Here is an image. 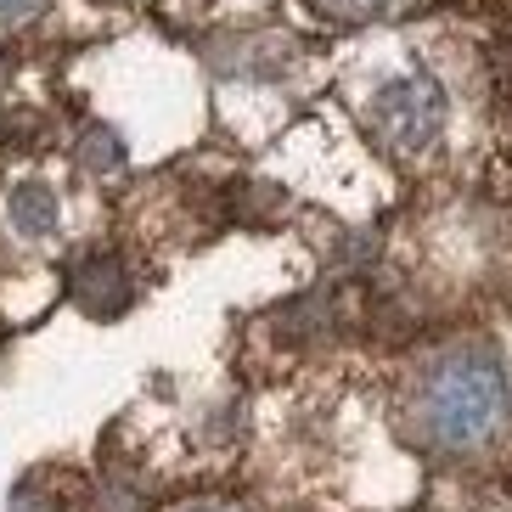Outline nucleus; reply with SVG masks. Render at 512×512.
<instances>
[{
    "instance_id": "nucleus-4",
    "label": "nucleus",
    "mask_w": 512,
    "mask_h": 512,
    "mask_svg": "<svg viewBox=\"0 0 512 512\" xmlns=\"http://www.w3.org/2000/svg\"><path fill=\"white\" fill-rule=\"evenodd\" d=\"M6 209H12V226L23 231V237H34V242L57 231V192H51L46 181H23Z\"/></svg>"
},
{
    "instance_id": "nucleus-1",
    "label": "nucleus",
    "mask_w": 512,
    "mask_h": 512,
    "mask_svg": "<svg viewBox=\"0 0 512 512\" xmlns=\"http://www.w3.org/2000/svg\"><path fill=\"white\" fill-rule=\"evenodd\" d=\"M512 417V377L490 344H451L417 372L406 400L411 439L434 456L490 451Z\"/></svg>"
},
{
    "instance_id": "nucleus-2",
    "label": "nucleus",
    "mask_w": 512,
    "mask_h": 512,
    "mask_svg": "<svg viewBox=\"0 0 512 512\" xmlns=\"http://www.w3.org/2000/svg\"><path fill=\"white\" fill-rule=\"evenodd\" d=\"M366 124H372V136L389 152L417 158V152H428L439 141V130H445V91H439L428 74H400L372 96Z\"/></svg>"
},
{
    "instance_id": "nucleus-6",
    "label": "nucleus",
    "mask_w": 512,
    "mask_h": 512,
    "mask_svg": "<svg viewBox=\"0 0 512 512\" xmlns=\"http://www.w3.org/2000/svg\"><path fill=\"white\" fill-rule=\"evenodd\" d=\"M321 17H338V23H361V17H377L389 12L394 0H310Z\"/></svg>"
},
{
    "instance_id": "nucleus-11",
    "label": "nucleus",
    "mask_w": 512,
    "mask_h": 512,
    "mask_svg": "<svg viewBox=\"0 0 512 512\" xmlns=\"http://www.w3.org/2000/svg\"><path fill=\"white\" fill-rule=\"evenodd\" d=\"M113 6H124V0H113Z\"/></svg>"
},
{
    "instance_id": "nucleus-3",
    "label": "nucleus",
    "mask_w": 512,
    "mask_h": 512,
    "mask_svg": "<svg viewBox=\"0 0 512 512\" xmlns=\"http://www.w3.org/2000/svg\"><path fill=\"white\" fill-rule=\"evenodd\" d=\"M68 287H74V304L96 321L124 316L130 299H136V287H130V276H124V265L113 254H85L74 265V276H68Z\"/></svg>"
},
{
    "instance_id": "nucleus-9",
    "label": "nucleus",
    "mask_w": 512,
    "mask_h": 512,
    "mask_svg": "<svg viewBox=\"0 0 512 512\" xmlns=\"http://www.w3.org/2000/svg\"><path fill=\"white\" fill-rule=\"evenodd\" d=\"M12 512H51V501L34 496V484H23V490H17V501H12Z\"/></svg>"
},
{
    "instance_id": "nucleus-7",
    "label": "nucleus",
    "mask_w": 512,
    "mask_h": 512,
    "mask_svg": "<svg viewBox=\"0 0 512 512\" xmlns=\"http://www.w3.org/2000/svg\"><path fill=\"white\" fill-rule=\"evenodd\" d=\"M91 512H147V496L141 490H130V484H102L96 490V501H91Z\"/></svg>"
},
{
    "instance_id": "nucleus-10",
    "label": "nucleus",
    "mask_w": 512,
    "mask_h": 512,
    "mask_svg": "<svg viewBox=\"0 0 512 512\" xmlns=\"http://www.w3.org/2000/svg\"><path fill=\"white\" fill-rule=\"evenodd\" d=\"M181 512H231V507H181Z\"/></svg>"
},
{
    "instance_id": "nucleus-8",
    "label": "nucleus",
    "mask_w": 512,
    "mask_h": 512,
    "mask_svg": "<svg viewBox=\"0 0 512 512\" xmlns=\"http://www.w3.org/2000/svg\"><path fill=\"white\" fill-rule=\"evenodd\" d=\"M46 12V0H0V29H12V23H29V17Z\"/></svg>"
},
{
    "instance_id": "nucleus-5",
    "label": "nucleus",
    "mask_w": 512,
    "mask_h": 512,
    "mask_svg": "<svg viewBox=\"0 0 512 512\" xmlns=\"http://www.w3.org/2000/svg\"><path fill=\"white\" fill-rule=\"evenodd\" d=\"M79 158H85V169H119L124 164V141L113 136L107 124H91L85 141H79Z\"/></svg>"
}]
</instances>
